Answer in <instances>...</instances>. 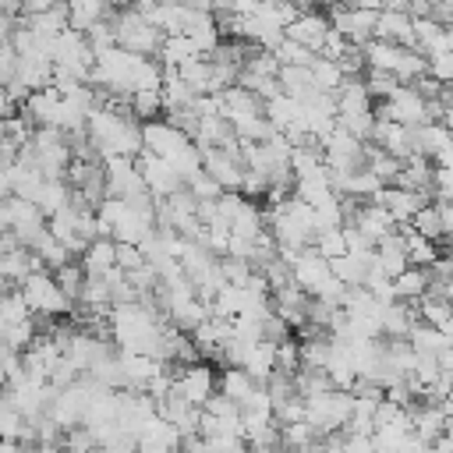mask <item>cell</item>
Wrapping results in <instances>:
<instances>
[{"mask_svg": "<svg viewBox=\"0 0 453 453\" xmlns=\"http://www.w3.org/2000/svg\"><path fill=\"white\" fill-rule=\"evenodd\" d=\"M18 290H21L25 304H28V311H32V315H42V319L64 315V311L74 304V301L60 290V283H57V276H53L50 269H32V273H25V276L18 280Z\"/></svg>", "mask_w": 453, "mask_h": 453, "instance_id": "6da1fadb", "label": "cell"}, {"mask_svg": "<svg viewBox=\"0 0 453 453\" xmlns=\"http://www.w3.org/2000/svg\"><path fill=\"white\" fill-rule=\"evenodd\" d=\"M170 386L188 400V403H195V407H202L212 393H216V375L205 368V365H188L177 379H170Z\"/></svg>", "mask_w": 453, "mask_h": 453, "instance_id": "7a4b0ae2", "label": "cell"}, {"mask_svg": "<svg viewBox=\"0 0 453 453\" xmlns=\"http://www.w3.org/2000/svg\"><path fill=\"white\" fill-rule=\"evenodd\" d=\"M110 0H64V14H67V28L88 32L92 25H99L106 18Z\"/></svg>", "mask_w": 453, "mask_h": 453, "instance_id": "3957f363", "label": "cell"}, {"mask_svg": "<svg viewBox=\"0 0 453 453\" xmlns=\"http://www.w3.org/2000/svg\"><path fill=\"white\" fill-rule=\"evenodd\" d=\"M0 389H7V372H4V365H0Z\"/></svg>", "mask_w": 453, "mask_h": 453, "instance_id": "277c9868", "label": "cell"}]
</instances>
